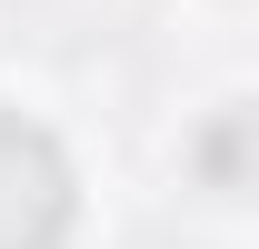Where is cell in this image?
Returning a JSON list of instances; mask_svg holds the SVG:
<instances>
[{"label": "cell", "mask_w": 259, "mask_h": 249, "mask_svg": "<svg viewBox=\"0 0 259 249\" xmlns=\"http://www.w3.org/2000/svg\"><path fill=\"white\" fill-rule=\"evenodd\" d=\"M70 229V159L50 150V130L0 110V249H60Z\"/></svg>", "instance_id": "1"}]
</instances>
